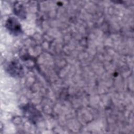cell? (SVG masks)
I'll return each mask as SVG.
<instances>
[{"mask_svg": "<svg viewBox=\"0 0 134 134\" xmlns=\"http://www.w3.org/2000/svg\"><path fill=\"white\" fill-rule=\"evenodd\" d=\"M5 26L9 33L14 36H18L22 32L21 25L14 17H9L7 20Z\"/></svg>", "mask_w": 134, "mask_h": 134, "instance_id": "cell-1", "label": "cell"}, {"mask_svg": "<svg viewBox=\"0 0 134 134\" xmlns=\"http://www.w3.org/2000/svg\"><path fill=\"white\" fill-rule=\"evenodd\" d=\"M8 73L14 77H19L24 75V70L21 64L18 61H13L7 67Z\"/></svg>", "mask_w": 134, "mask_h": 134, "instance_id": "cell-2", "label": "cell"}, {"mask_svg": "<svg viewBox=\"0 0 134 134\" xmlns=\"http://www.w3.org/2000/svg\"><path fill=\"white\" fill-rule=\"evenodd\" d=\"M23 109L24 110V114L27 116V118H28L29 119L33 122L37 121L40 117H41V115L40 113H39L36 108H34V107L31 105H25L23 108Z\"/></svg>", "mask_w": 134, "mask_h": 134, "instance_id": "cell-3", "label": "cell"}, {"mask_svg": "<svg viewBox=\"0 0 134 134\" xmlns=\"http://www.w3.org/2000/svg\"><path fill=\"white\" fill-rule=\"evenodd\" d=\"M15 9L16 10L15 11V14L19 16V17L22 18V17H25V13L24 9V8L21 5H17L15 7Z\"/></svg>", "mask_w": 134, "mask_h": 134, "instance_id": "cell-4", "label": "cell"}]
</instances>
